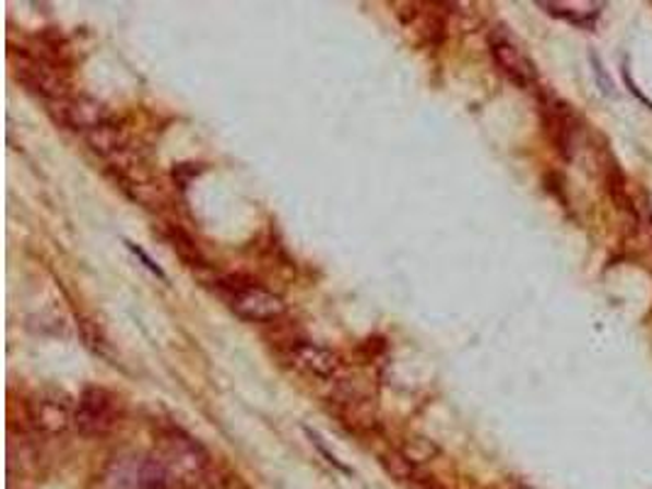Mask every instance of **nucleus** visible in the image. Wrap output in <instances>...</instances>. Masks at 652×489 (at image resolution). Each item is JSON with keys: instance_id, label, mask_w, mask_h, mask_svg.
<instances>
[{"instance_id": "obj_1", "label": "nucleus", "mask_w": 652, "mask_h": 489, "mask_svg": "<svg viewBox=\"0 0 652 489\" xmlns=\"http://www.w3.org/2000/svg\"><path fill=\"white\" fill-rule=\"evenodd\" d=\"M122 419V404L112 392L103 390V386H88L81 394L74 414V428L81 436L96 438L106 436Z\"/></svg>"}, {"instance_id": "obj_2", "label": "nucleus", "mask_w": 652, "mask_h": 489, "mask_svg": "<svg viewBox=\"0 0 652 489\" xmlns=\"http://www.w3.org/2000/svg\"><path fill=\"white\" fill-rule=\"evenodd\" d=\"M221 289L227 294V303L235 315L250 323L276 321L284 315L286 303L274 291H266L257 284H235V279H223Z\"/></svg>"}, {"instance_id": "obj_3", "label": "nucleus", "mask_w": 652, "mask_h": 489, "mask_svg": "<svg viewBox=\"0 0 652 489\" xmlns=\"http://www.w3.org/2000/svg\"><path fill=\"white\" fill-rule=\"evenodd\" d=\"M15 76L20 84L27 86L33 94L55 100V104L69 96V81L64 71H61L49 57L23 52L15 61Z\"/></svg>"}, {"instance_id": "obj_4", "label": "nucleus", "mask_w": 652, "mask_h": 489, "mask_svg": "<svg viewBox=\"0 0 652 489\" xmlns=\"http://www.w3.org/2000/svg\"><path fill=\"white\" fill-rule=\"evenodd\" d=\"M76 406L71 396L57 386H45L35 392L27 402V419L37 431L43 433H61L69 426H74Z\"/></svg>"}, {"instance_id": "obj_5", "label": "nucleus", "mask_w": 652, "mask_h": 489, "mask_svg": "<svg viewBox=\"0 0 652 489\" xmlns=\"http://www.w3.org/2000/svg\"><path fill=\"white\" fill-rule=\"evenodd\" d=\"M157 457L179 480L181 475H199L209 465V455H205L203 448L189 433H183L181 428L174 426L162 431Z\"/></svg>"}, {"instance_id": "obj_6", "label": "nucleus", "mask_w": 652, "mask_h": 489, "mask_svg": "<svg viewBox=\"0 0 652 489\" xmlns=\"http://www.w3.org/2000/svg\"><path fill=\"white\" fill-rule=\"evenodd\" d=\"M57 122L67 126L69 130L84 132V135H91L100 128H106L112 122V114L108 106H103L100 100L88 98V96H67L61 98L51 108Z\"/></svg>"}, {"instance_id": "obj_7", "label": "nucleus", "mask_w": 652, "mask_h": 489, "mask_svg": "<svg viewBox=\"0 0 652 489\" xmlns=\"http://www.w3.org/2000/svg\"><path fill=\"white\" fill-rule=\"evenodd\" d=\"M491 55L499 69L509 76L515 86L531 88L537 81V71L533 59L523 52V47L515 43L506 29H494L491 33Z\"/></svg>"}, {"instance_id": "obj_8", "label": "nucleus", "mask_w": 652, "mask_h": 489, "mask_svg": "<svg viewBox=\"0 0 652 489\" xmlns=\"http://www.w3.org/2000/svg\"><path fill=\"white\" fill-rule=\"evenodd\" d=\"M288 360L294 362L296 370H301L310 377H320V380H330L340 372V362L337 353L323 348V345L308 343V341H298L288 348Z\"/></svg>"}, {"instance_id": "obj_9", "label": "nucleus", "mask_w": 652, "mask_h": 489, "mask_svg": "<svg viewBox=\"0 0 652 489\" xmlns=\"http://www.w3.org/2000/svg\"><path fill=\"white\" fill-rule=\"evenodd\" d=\"M340 419L352 431H369V428L377 426V414H375V404H371L369 396H359L352 394L347 399H340Z\"/></svg>"}, {"instance_id": "obj_10", "label": "nucleus", "mask_w": 652, "mask_h": 489, "mask_svg": "<svg viewBox=\"0 0 652 489\" xmlns=\"http://www.w3.org/2000/svg\"><path fill=\"white\" fill-rule=\"evenodd\" d=\"M401 455L406 457L408 463H413V465H420V463H428V461H432V457L438 455V448H435V443H432V441H428V438L413 436V438H408L406 443H403V448H401Z\"/></svg>"}, {"instance_id": "obj_11", "label": "nucleus", "mask_w": 652, "mask_h": 489, "mask_svg": "<svg viewBox=\"0 0 652 489\" xmlns=\"http://www.w3.org/2000/svg\"><path fill=\"white\" fill-rule=\"evenodd\" d=\"M81 331H84V341H86V345L88 348L93 350V353H98V355H106V350H108V341L103 338V333H100V329L96 323H91V321H86V319H81Z\"/></svg>"}]
</instances>
